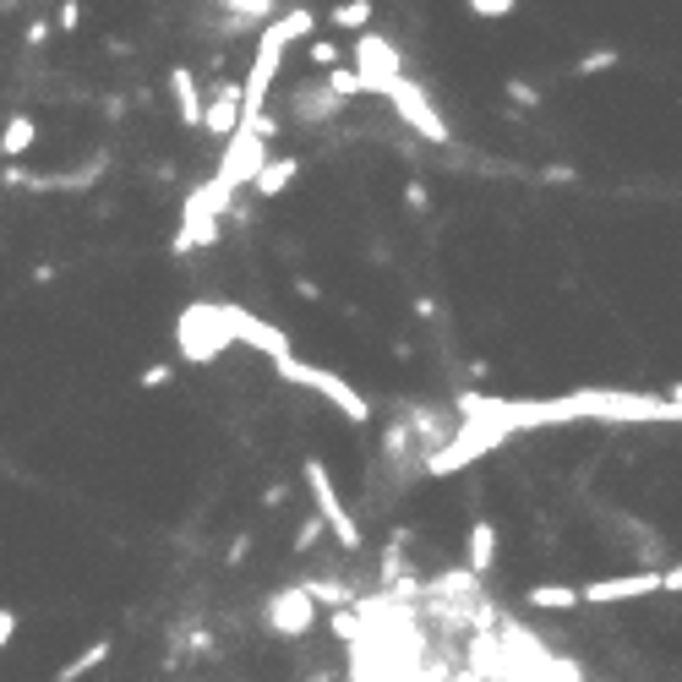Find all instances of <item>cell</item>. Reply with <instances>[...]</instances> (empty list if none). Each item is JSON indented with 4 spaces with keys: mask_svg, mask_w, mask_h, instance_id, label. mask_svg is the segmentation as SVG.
Returning <instances> with one entry per match:
<instances>
[{
    "mask_svg": "<svg viewBox=\"0 0 682 682\" xmlns=\"http://www.w3.org/2000/svg\"><path fill=\"white\" fill-rule=\"evenodd\" d=\"M513 0H470V17H513Z\"/></svg>",
    "mask_w": 682,
    "mask_h": 682,
    "instance_id": "cell-25",
    "label": "cell"
},
{
    "mask_svg": "<svg viewBox=\"0 0 682 682\" xmlns=\"http://www.w3.org/2000/svg\"><path fill=\"white\" fill-rule=\"evenodd\" d=\"M497 568V524L492 519H475L470 524V557H464V573L470 579H486Z\"/></svg>",
    "mask_w": 682,
    "mask_h": 682,
    "instance_id": "cell-14",
    "label": "cell"
},
{
    "mask_svg": "<svg viewBox=\"0 0 682 682\" xmlns=\"http://www.w3.org/2000/svg\"><path fill=\"white\" fill-rule=\"evenodd\" d=\"M50 39V23H28V45H45Z\"/></svg>",
    "mask_w": 682,
    "mask_h": 682,
    "instance_id": "cell-34",
    "label": "cell"
},
{
    "mask_svg": "<svg viewBox=\"0 0 682 682\" xmlns=\"http://www.w3.org/2000/svg\"><path fill=\"white\" fill-rule=\"evenodd\" d=\"M327 628H333V638H345V644L367 633V622H361V611H333V617H327Z\"/></svg>",
    "mask_w": 682,
    "mask_h": 682,
    "instance_id": "cell-22",
    "label": "cell"
},
{
    "mask_svg": "<svg viewBox=\"0 0 682 682\" xmlns=\"http://www.w3.org/2000/svg\"><path fill=\"white\" fill-rule=\"evenodd\" d=\"M34 142H39V121L28 110H17L7 126H0V159H28Z\"/></svg>",
    "mask_w": 682,
    "mask_h": 682,
    "instance_id": "cell-15",
    "label": "cell"
},
{
    "mask_svg": "<svg viewBox=\"0 0 682 682\" xmlns=\"http://www.w3.org/2000/svg\"><path fill=\"white\" fill-rule=\"evenodd\" d=\"M262 503H268V508H284V503H289V486H284V481H278V486H268V492H262Z\"/></svg>",
    "mask_w": 682,
    "mask_h": 682,
    "instance_id": "cell-32",
    "label": "cell"
},
{
    "mask_svg": "<svg viewBox=\"0 0 682 682\" xmlns=\"http://www.w3.org/2000/svg\"><path fill=\"white\" fill-rule=\"evenodd\" d=\"M322 17H327L333 28H345V34H372L377 7H372V0H338V7H327Z\"/></svg>",
    "mask_w": 682,
    "mask_h": 682,
    "instance_id": "cell-17",
    "label": "cell"
},
{
    "mask_svg": "<svg viewBox=\"0 0 682 682\" xmlns=\"http://www.w3.org/2000/svg\"><path fill=\"white\" fill-rule=\"evenodd\" d=\"M219 322H224V333H230V345H246V350L268 356L273 367H278L284 356H295V350H289V333H284V327L262 322L257 311H246V306H235V300H219Z\"/></svg>",
    "mask_w": 682,
    "mask_h": 682,
    "instance_id": "cell-6",
    "label": "cell"
},
{
    "mask_svg": "<svg viewBox=\"0 0 682 682\" xmlns=\"http://www.w3.org/2000/svg\"><path fill=\"white\" fill-rule=\"evenodd\" d=\"M306 486H311V503H317V524L322 530H333L338 535V546L345 551H361L367 541H361V524L350 519V508H345V497H338V486H333V470L322 464V459H306Z\"/></svg>",
    "mask_w": 682,
    "mask_h": 682,
    "instance_id": "cell-4",
    "label": "cell"
},
{
    "mask_svg": "<svg viewBox=\"0 0 682 682\" xmlns=\"http://www.w3.org/2000/svg\"><path fill=\"white\" fill-rule=\"evenodd\" d=\"M110 649H115V638L104 633V638H94V644H83L66 666H55V682H83L88 671H99L104 660H110Z\"/></svg>",
    "mask_w": 682,
    "mask_h": 682,
    "instance_id": "cell-16",
    "label": "cell"
},
{
    "mask_svg": "<svg viewBox=\"0 0 682 682\" xmlns=\"http://www.w3.org/2000/svg\"><path fill=\"white\" fill-rule=\"evenodd\" d=\"M410 448V426L405 421H394L388 432H383V454H405Z\"/></svg>",
    "mask_w": 682,
    "mask_h": 682,
    "instance_id": "cell-26",
    "label": "cell"
},
{
    "mask_svg": "<svg viewBox=\"0 0 682 682\" xmlns=\"http://www.w3.org/2000/svg\"><path fill=\"white\" fill-rule=\"evenodd\" d=\"M278 377L284 383H295V388H311V394H322L338 416H345V421H356V426H367L372 421V399L367 394H356L345 377H338V372H327V367H306V361H295V356H284L278 361Z\"/></svg>",
    "mask_w": 682,
    "mask_h": 682,
    "instance_id": "cell-2",
    "label": "cell"
},
{
    "mask_svg": "<svg viewBox=\"0 0 682 682\" xmlns=\"http://www.w3.org/2000/svg\"><path fill=\"white\" fill-rule=\"evenodd\" d=\"M12 638H17V611H12V606H0V649H7Z\"/></svg>",
    "mask_w": 682,
    "mask_h": 682,
    "instance_id": "cell-28",
    "label": "cell"
},
{
    "mask_svg": "<svg viewBox=\"0 0 682 682\" xmlns=\"http://www.w3.org/2000/svg\"><path fill=\"white\" fill-rule=\"evenodd\" d=\"M356 77L367 83V94H383L388 83L405 77V55H399L383 34H361V39H356Z\"/></svg>",
    "mask_w": 682,
    "mask_h": 682,
    "instance_id": "cell-9",
    "label": "cell"
},
{
    "mask_svg": "<svg viewBox=\"0 0 682 682\" xmlns=\"http://www.w3.org/2000/svg\"><path fill=\"white\" fill-rule=\"evenodd\" d=\"M317 541H322V524H317V513H311V519H300V524H295L289 551H295V557H306V551H317Z\"/></svg>",
    "mask_w": 682,
    "mask_h": 682,
    "instance_id": "cell-21",
    "label": "cell"
},
{
    "mask_svg": "<svg viewBox=\"0 0 682 682\" xmlns=\"http://www.w3.org/2000/svg\"><path fill=\"white\" fill-rule=\"evenodd\" d=\"M175 345H181V361H191V367H213V361L230 350V333H224V322H219V300H197V306L181 311Z\"/></svg>",
    "mask_w": 682,
    "mask_h": 682,
    "instance_id": "cell-3",
    "label": "cell"
},
{
    "mask_svg": "<svg viewBox=\"0 0 682 682\" xmlns=\"http://www.w3.org/2000/svg\"><path fill=\"white\" fill-rule=\"evenodd\" d=\"M170 383H175V367H170V361H153V367L137 377V388H142V394H159V388H170Z\"/></svg>",
    "mask_w": 682,
    "mask_h": 682,
    "instance_id": "cell-23",
    "label": "cell"
},
{
    "mask_svg": "<svg viewBox=\"0 0 682 682\" xmlns=\"http://www.w3.org/2000/svg\"><path fill=\"white\" fill-rule=\"evenodd\" d=\"M383 99L399 110V121L410 126V132H421L426 142H448L454 132H448V121L437 115V104H432V94L421 88V83H410V77H399V83H388L383 88Z\"/></svg>",
    "mask_w": 682,
    "mask_h": 682,
    "instance_id": "cell-8",
    "label": "cell"
},
{
    "mask_svg": "<svg viewBox=\"0 0 682 682\" xmlns=\"http://www.w3.org/2000/svg\"><path fill=\"white\" fill-rule=\"evenodd\" d=\"M77 23H83V7H61V28H66V34H72V28H77Z\"/></svg>",
    "mask_w": 682,
    "mask_h": 682,
    "instance_id": "cell-33",
    "label": "cell"
},
{
    "mask_svg": "<svg viewBox=\"0 0 682 682\" xmlns=\"http://www.w3.org/2000/svg\"><path fill=\"white\" fill-rule=\"evenodd\" d=\"M170 94H175V115L181 126H202V88L191 66H170Z\"/></svg>",
    "mask_w": 682,
    "mask_h": 682,
    "instance_id": "cell-13",
    "label": "cell"
},
{
    "mask_svg": "<svg viewBox=\"0 0 682 682\" xmlns=\"http://www.w3.org/2000/svg\"><path fill=\"white\" fill-rule=\"evenodd\" d=\"M295 295H300V300H322V284H317V278H295Z\"/></svg>",
    "mask_w": 682,
    "mask_h": 682,
    "instance_id": "cell-31",
    "label": "cell"
},
{
    "mask_svg": "<svg viewBox=\"0 0 682 682\" xmlns=\"http://www.w3.org/2000/svg\"><path fill=\"white\" fill-rule=\"evenodd\" d=\"M246 557H251V535H235V546H230V557H224V562H230V568H240Z\"/></svg>",
    "mask_w": 682,
    "mask_h": 682,
    "instance_id": "cell-30",
    "label": "cell"
},
{
    "mask_svg": "<svg viewBox=\"0 0 682 682\" xmlns=\"http://www.w3.org/2000/svg\"><path fill=\"white\" fill-rule=\"evenodd\" d=\"M235 126H240V83H219L208 99H202V132L208 137H219V142H230L235 137Z\"/></svg>",
    "mask_w": 682,
    "mask_h": 682,
    "instance_id": "cell-11",
    "label": "cell"
},
{
    "mask_svg": "<svg viewBox=\"0 0 682 682\" xmlns=\"http://www.w3.org/2000/svg\"><path fill=\"white\" fill-rule=\"evenodd\" d=\"M268 633H278V638H300V633H311L317 628V606H311V595L300 590V584H284V590H273L268 595Z\"/></svg>",
    "mask_w": 682,
    "mask_h": 682,
    "instance_id": "cell-10",
    "label": "cell"
},
{
    "mask_svg": "<svg viewBox=\"0 0 682 682\" xmlns=\"http://www.w3.org/2000/svg\"><path fill=\"white\" fill-rule=\"evenodd\" d=\"M338 115V99H327V88H300L295 94V121L300 126H317V121H333Z\"/></svg>",
    "mask_w": 682,
    "mask_h": 682,
    "instance_id": "cell-18",
    "label": "cell"
},
{
    "mask_svg": "<svg viewBox=\"0 0 682 682\" xmlns=\"http://www.w3.org/2000/svg\"><path fill=\"white\" fill-rule=\"evenodd\" d=\"M508 99H513V104H530V110H535V104H541V94H535V88H530V83H519V77H513V83H508Z\"/></svg>",
    "mask_w": 682,
    "mask_h": 682,
    "instance_id": "cell-27",
    "label": "cell"
},
{
    "mask_svg": "<svg viewBox=\"0 0 682 682\" xmlns=\"http://www.w3.org/2000/svg\"><path fill=\"white\" fill-rule=\"evenodd\" d=\"M405 202H410L416 213H426V202H432V197H426V186H421V181H410V186H405Z\"/></svg>",
    "mask_w": 682,
    "mask_h": 682,
    "instance_id": "cell-29",
    "label": "cell"
},
{
    "mask_svg": "<svg viewBox=\"0 0 682 682\" xmlns=\"http://www.w3.org/2000/svg\"><path fill=\"white\" fill-rule=\"evenodd\" d=\"M677 595L682 590V573L671 568L666 579L660 573H622V579H595V584H579V606H622V600H644V595Z\"/></svg>",
    "mask_w": 682,
    "mask_h": 682,
    "instance_id": "cell-7",
    "label": "cell"
},
{
    "mask_svg": "<svg viewBox=\"0 0 682 682\" xmlns=\"http://www.w3.org/2000/svg\"><path fill=\"white\" fill-rule=\"evenodd\" d=\"M268 164V142H262V132H257V115L251 121H240L235 126V137L224 142V159H219V170H213V186L219 191H240V186H251L257 181V170Z\"/></svg>",
    "mask_w": 682,
    "mask_h": 682,
    "instance_id": "cell-5",
    "label": "cell"
},
{
    "mask_svg": "<svg viewBox=\"0 0 682 682\" xmlns=\"http://www.w3.org/2000/svg\"><path fill=\"white\" fill-rule=\"evenodd\" d=\"M230 191H219L213 181H202L197 191H186V202H181V230H175V257H186V251H202V246H213L219 235H224V213H230Z\"/></svg>",
    "mask_w": 682,
    "mask_h": 682,
    "instance_id": "cell-1",
    "label": "cell"
},
{
    "mask_svg": "<svg viewBox=\"0 0 682 682\" xmlns=\"http://www.w3.org/2000/svg\"><path fill=\"white\" fill-rule=\"evenodd\" d=\"M295 175H300V159H295V153H273V159L257 170L251 191H257L262 202H273V197H284V191L295 186Z\"/></svg>",
    "mask_w": 682,
    "mask_h": 682,
    "instance_id": "cell-12",
    "label": "cell"
},
{
    "mask_svg": "<svg viewBox=\"0 0 682 682\" xmlns=\"http://www.w3.org/2000/svg\"><path fill=\"white\" fill-rule=\"evenodd\" d=\"M524 600H530L535 611H573V606H579V590H573V584H530Z\"/></svg>",
    "mask_w": 682,
    "mask_h": 682,
    "instance_id": "cell-19",
    "label": "cell"
},
{
    "mask_svg": "<svg viewBox=\"0 0 682 682\" xmlns=\"http://www.w3.org/2000/svg\"><path fill=\"white\" fill-rule=\"evenodd\" d=\"M606 66H617V50H595V55L573 61V77H595V72H606Z\"/></svg>",
    "mask_w": 682,
    "mask_h": 682,
    "instance_id": "cell-24",
    "label": "cell"
},
{
    "mask_svg": "<svg viewBox=\"0 0 682 682\" xmlns=\"http://www.w3.org/2000/svg\"><path fill=\"white\" fill-rule=\"evenodd\" d=\"M306 66H317L322 77L338 66V45L333 39H306Z\"/></svg>",
    "mask_w": 682,
    "mask_h": 682,
    "instance_id": "cell-20",
    "label": "cell"
}]
</instances>
